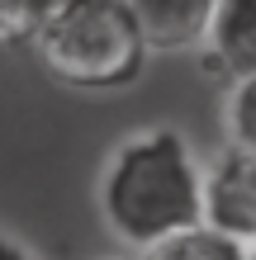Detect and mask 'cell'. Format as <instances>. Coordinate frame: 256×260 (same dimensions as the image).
I'll list each match as a JSON object with an SVG mask.
<instances>
[{
	"instance_id": "cell-1",
	"label": "cell",
	"mask_w": 256,
	"mask_h": 260,
	"mask_svg": "<svg viewBox=\"0 0 256 260\" xmlns=\"http://www.w3.org/2000/svg\"><path fill=\"white\" fill-rule=\"evenodd\" d=\"M100 218L138 251L204 222V166L180 128H143L114 147L100 175Z\"/></svg>"
},
{
	"instance_id": "cell-2",
	"label": "cell",
	"mask_w": 256,
	"mask_h": 260,
	"mask_svg": "<svg viewBox=\"0 0 256 260\" xmlns=\"http://www.w3.org/2000/svg\"><path fill=\"white\" fill-rule=\"evenodd\" d=\"M38 62L71 90H124L147 67V38L124 0H62L34 28Z\"/></svg>"
},
{
	"instance_id": "cell-3",
	"label": "cell",
	"mask_w": 256,
	"mask_h": 260,
	"mask_svg": "<svg viewBox=\"0 0 256 260\" xmlns=\"http://www.w3.org/2000/svg\"><path fill=\"white\" fill-rule=\"evenodd\" d=\"M204 222L237 241L256 237V151L233 147L204 171Z\"/></svg>"
},
{
	"instance_id": "cell-4",
	"label": "cell",
	"mask_w": 256,
	"mask_h": 260,
	"mask_svg": "<svg viewBox=\"0 0 256 260\" xmlns=\"http://www.w3.org/2000/svg\"><path fill=\"white\" fill-rule=\"evenodd\" d=\"M124 5L138 19L152 52H185V48H204L218 0H124Z\"/></svg>"
},
{
	"instance_id": "cell-5",
	"label": "cell",
	"mask_w": 256,
	"mask_h": 260,
	"mask_svg": "<svg viewBox=\"0 0 256 260\" xmlns=\"http://www.w3.org/2000/svg\"><path fill=\"white\" fill-rule=\"evenodd\" d=\"M204 57L228 81L256 71V0H218L204 34Z\"/></svg>"
},
{
	"instance_id": "cell-6",
	"label": "cell",
	"mask_w": 256,
	"mask_h": 260,
	"mask_svg": "<svg viewBox=\"0 0 256 260\" xmlns=\"http://www.w3.org/2000/svg\"><path fill=\"white\" fill-rule=\"evenodd\" d=\"M147 260H247V241L218 232V227H209V222H194L185 232L166 237L161 246H152Z\"/></svg>"
},
{
	"instance_id": "cell-7",
	"label": "cell",
	"mask_w": 256,
	"mask_h": 260,
	"mask_svg": "<svg viewBox=\"0 0 256 260\" xmlns=\"http://www.w3.org/2000/svg\"><path fill=\"white\" fill-rule=\"evenodd\" d=\"M223 128H228L233 147L256 151V71L233 76L228 100H223Z\"/></svg>"
},
{
	"instance_id": "cell-8",
	"label": "cell",
	"mask_w": 256,
	"mask_h": 260,
	"mask_svg": "<svg viewBox=\"0 0 256 260\" xmlns=\"http://www.w3.org/2000/svg\"><path fill=\"white\" fill-rule=\"evenodd\" d=\"M34 28H38V14L29 0H0V48H10L19 38H34Z\"/></svg>"
},
{
	"instance_id": "cell-9",
	"label": "cell",
	"mask_w": 256,
	"mask_h": 260,
	"mask_svg": "<svg viewBox=\"0 0 256 260\" xmlns=\"http://www.w3.org/2000/svg\"><path fill=\"white\" fill-rule=\"evenodd\" d=\"M0 260H38V255L29 251V246H19L14 237H5V232H0Z\"/></svg>"
},
{
	"instance_id": "cell-10",
	"label": "cell",
	"mask_w": 256,
	"mask_h": 260,
	"mask_svg": "<svg viewBox=\"0 0 256 260\" xmlns=\"http://www.w3.org/2000/svg\"><path fill=\"white\" fill-rule=\"evenodd\" d=\"M29 5H34V14L43 19V14H48V10H57V5H62V0H29Z\"/></svg>"
},
{
	"instance_id": "cell-11",
	"label": "cell",
	"mask_w": 256,
	"mask_h": 260,
	"mask_svg": "<svg viewBox=\"0 0 256 260\" xmlns=\"http://www.w3.org/2000/svg\"><path fill=\"white\" fill-rule=\"evenodd\" d=\"M247 260H256V237H251V241H247Z\"/></svg>"
}]
</instances>
